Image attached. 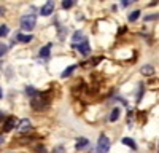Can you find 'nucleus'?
<instances>
[{"instance_id":"nucleus-11","label":"nucleus","mask_w":159,"mask_h":153,"mask_svg":"<svg viewBox=\"0 0 159 153\" xmlns=\"http://www.w3.org/2000/svg\"><path fill=\"white\" fill-rule=\"evenodd\" d=\"M119 115H121V110H119V107H115L111 115H110V121H116L119 118Z\"/></svg>"},{"instance_id":"nucleus-9","label":"nucleus","mask_w":159,"mask_h":153,"mask_svg":"<svg viewBox=\"0 0 159 153\" xmlns=\"http://www.w3.org/2000/svg\"><path fill=\"white\" fill-rule=\"evenodd\" d=\"M51 46H52L51 43H48L46 46H43L42 49H40V54H38V56H40V58H48L49 53H51Z\"/></svg>"},{"instance_id":"nucleus-21","label":"nucleus","mask_w":159,"mask_h":153,"mask_svg":"<svg viewBox=\"0 0 159 153\" xmlns=\"http://www.w3.org/2000/svg\"><path fill=\"white\" fill-rule=\"evenodd\" d=\"M37 153H46L45 147H37Z\"/></svg>"},{"instance_id":"nucleus-24","label":"nucleus","mask_w":159,"mask_h":153,"mask_svg":"<svg viewBox=\"0 0 159 153\" xmlns=\"http://www.w3.org/2000/svg\"><path fill=\"white\" fill-rule=\"evenodd\" d=\"M2 118H3V112H0V121H2Z\"/></svg>"},{"instance_id":"nucleus-17","label":"nucleus","mask_w":159,"mask_h":153,"mask_svg":"<svg viewBox=\"0 0 159 153\" xmlns=\"http://www.w3.org/2000/svg\"><path fill=\"white\" fill-rule=\"evenodd\" d=\"M10 34V29L7 27V26L3 24V26H0V37H7Z\"/></svg>"},{"instance_id":"nucleus-20","label":"nucleus","mask_w":159,"mask_h":153,"mask_svg":"<svg viewBox=\"0 0 159 153\" xmlns=\"http://www.w3.org/2000/svg\"><path fill=\"white\" fill-rule=\"evenodd\" d=\"M25 91H27V94H29V96H32V97H34V96H37V91H35L34 88H27Z\"/></svg>"},{"instance_id":"nucleus-13","label":"nucleus","mask_w":159,"mask_h":153,"mask_svg":"<svg viewBox=\"0 0 159 153\" xmlns=\"http://www.w3.org/2000/svg\"><path fill=\"white\" fill-rule=\"evenodd\" d=\"M142 73L143 75H153L154 73V67L153 66H143L142 67Z\"/></svg>"},{"instance_id":"nucleus-22","label":"nucleus","mask_w":159,"mask_h":153,"mask_svg":"<svg viewBox=\"0 0 159 153\" xmlns=\"http://www.w3.org/2000/svg\"><path fill=\"white\" fill-rule=\"evenodd\" d=\"M156 18H157L156 15H150V16H147L145 19H147V21H151V19H156Z\"/></svg>"},{"instance_id":"nucleus-23","label":"nucleus","mask_w":159,"mask_h":153,"mask_svg":"<svg viewBox=\"0 0 159 153\" xmlns=\"http://www.w3.org/2000/svg\"><path fill=\"white\" fill-rule=\"evenodd\" d=\"M121 3H123V7H127V5H129L130 2H129V0H123V2H121Z\"/></svg>"},{"instance_id":"nucleus-8","label":"nucleus","mask_w":159,"mask_h":153,"mask_svg":"<svg viewBox=\"0 0 159 153\" xmlns=\"http://www.w3.org/2000/svg\"><path fill=\"white\" fill-rule=\"evenodd\" d=\"M16 40L18 42H21V43H29V42H32L34 40V37L29 34V35H22V34H18L16 35Z\"/></svg>"},{"instance_id":"nucleus-10","label":"nucleus","mask_w":159,"mask_h":153,"mask_svg":"<svg viewBox=\"0 0 159 153\" xmlns=\"http://www.w3.org/2000/svg\"><path fill=\"white\" fill-rule=\"evenodd\" d=\"M88 144H89V140H88V139L80 137V139L76 140V148H78V150H80V148H86V147H88Z\"/></svg>"},{"instance_id":"nucleus-12","label":"nucleus","mask_w":159,"mask_h":153,"mask_svg":"<svg viewBox=\"0 0 159 153\" xmlns=\"http://www.w3.org/2000/svg\"><path fill=\"white\" fill-rule=\"evenodd\" d=\"M123 144L124 145H127V147H130V148H137V145H135V142H134V139H130V137H124L123 139Z\"/></svg>"},{"instance_id":"nucleus-5","label":"nucleus","mask_w":159,"mask_h":153,"mask_svg":"<svg viewBox=\"0 0 159 153\" xmlns=\"http://www.w3.org/2000/svg\"><path fill=\"white\" fill-rule=\"evenodd\" d=\"M78 51H80V54H83V56H88L91 53V48H89V42L88 40H83V42H80L76 45Z\"/></svg>"},{"instance_id":"nucleus-4","label":"nucleus","mask_w":159,"mask_h":153,"mask_svg":"<svg viewBox=\"0 0 159 153\" xmlns=\"http://www.w3.org/2000/svg\"><path fill=\"white\" fill-rule=\"evenodd\" d=\"M30 129H32V124H30L29 120H21V121H19L18 131H19L21 134H27V132H30Z\"/></svg>"},{"instance_id":"nucleus-6","label":"nucleus","mask_w":159,"mask_h":153,"mask_svg":"<svg viewBox=\"0 0 159 153\" xmlns=\"http://www.w3.org/2000/svg\"><path fill=\"white\" fill-rule=\"evenodd\" d=\"M16 128V118L15 117H8L5 124H3V132H8V131H13Z\"/></svg>"},{"instance_id":"nucleus-14","label":"nucleus","mask_w":159,"mask_h":153,"mask_svg":"<svg viewBox=\"0 0 159 153\" xmlns=\"http://www.w3.org/2000/svg\"><path fill=\"white\" fill-rule=\"evenodd\" d=\"M139 16H140V11H139V10L132 11L130 15H129V21H130V22H134V21H137V19H139Z\"/></svg>"},{"instance_id":"nucleus-18","label":"nucleus","mask_w":159,"mask_h":153,"mask_svg":"<svg viewBox=\"0 0 159 153\" xmlns=\"http://www.w3.org/2000/svg\"><path fill=\"white\" fill-rule=\"evenodd\" d=\"M73 0H64V2H62V7L65 8V10H69V8H72L73 7Z\"/></svg>"},{"instance_id":"nucleus-2","label":"nucleus","mask_w":159,"mask_h":153,"mask_svg":"<svg viewBox=\"0 0 159 153\" xmlns=\"http://www.w3.org/2000/svg\"><path fill=\"white\" fill-rule=\"evenodd\" d=\"M35 24H37V16L34 15H25L21 18V29L22 30H32L35 27Z\"/></svg>"},{"instance_id":"nucleus-26","label":"nucleus","mask_w":159,"mask_h":153,"mask_svg":"<svg viewBox=\"0 0 159 153\" xmlns=\"http://www.w3.org/2000/svg\"><path fill=\"white\" fill-rule=\"evenodd\" d=\"M2 96H3V94H2V89H0V99H2Z\"/></svg>"},{"instance_id":"nucleus-25","label":"nucleus","mask_w":159,"mask_h":153,"mask_svg":"<svg viewBox=\"0 0 159 153\" xmlns=\"http://www.w3.org/2000/svg\"><path fill=\"white\" fill-rule=\"evenodd\" d=\"M0 144H3V137L2 136H0Z\"/></svg>"},{"instance_id":"nucleus-7","label":"nucleus","mask_w":159,"mask_h":153,"mask_svg":"<svg viewBox=\"0 0 159 153\" xmlns=\"http://www.w3.org/2000/svg\"><path fill=\"white\" fill-rule=\"evenodd\" d=\"M52 11H54V2H46V3L42 7V10H40L42 16H49Z\"/></svg>"},{"instance_id":"nucleus-1","label":"nucleus","mask_w":159,"mask_h":153,"mask_svg":"<svg viewBox=\"0 0 159 153\" xmlns=\"http://www.w3.org/2000/svg\"><path fill=\"white\" fill-rule=\"evenodd\" d=\"M49 105V94L48 93H40L37 96H34L32 99V109L40 112V110H46Z\"/></svg>"},{"instance_id":"nucleus-3","label":"nucleus","mask_w":159,"mask_h":153,"mask_svg":"<svg viewBox=\"0 0 159 153\" xmlns=\"http://www.w3.org/2000/svg\"><path fill=\"white\" fill-rule=\"evenodd\" d=\"M108 150H110V139L105 134H102L99 137V142H97V151L99 153H107Z\"/></svg>"},{"instance_id":"nucleus-16","label":"nucleus","mask_w":159,"mask_h":153,"mask_svg":"<svg viewBox=\"0 0 159 153\" xmlns=\"http://www.w3.org/2000/svg\"><path fill=\"white\" fill-rule=\"evenodd\" d=\"M76 67H78V66H70L69 69H65V70L62 72V78H65V76H69V75H70V73H72V72H73Z\"/></svg>"},{"instance_id":"nucleus-19","label":"nucleus","mask_w":159,"mask_h":153,"mask_svg":"<svg viewBox=\"0 0 159 153\" xmlns=\"http://www.w3.org/2000/svg\"><path fill=\"white\" fill-rule=\"evenodd\" d=\"M7 49H8V48H7V45L0 43V58H2V56H3L5 53H7Z\"/></svg>"},{"instance_id":"nucleus-15","label":"nucleus","mask_w":159,"mask_h":153,"mask_svg":"<svg viewBox=\"0 0 159 153\" xmlns=\"http://www.w3.org/2000/svg\"><path fill=\"white\" fill-rule=\"evenodd\" d=\"M78 40H84V38H83V32H75V35H73V42H75V46L78 45Z\"/></svg>"}]
</instances>
